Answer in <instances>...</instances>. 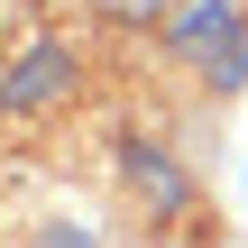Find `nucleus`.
Masks as SVG:
<instances>
[{
  "mask_svg": "<svg viewBox=\"0 0 248 248\" xmlns=\"http://www.w3.org/2000/svg\"><path fill=\"white\" fill-rule=\"evenodd\" d=\"M28 248H101V239H92L83 221H37V239H28Z\"/></svg>",
  "mask_w": 248,
  "mask_h": 248,
  "instance_id": "obj_3",
  "label": "nucleus"
},
{
  "mask_svg": "<svg viewBox=\"0 0 248 248\" xmlns=\"http://www.w3.org/2000/svg\"><path fill=\"white\" fill-rule=\"evenodd\" d=\"M110 18H156V9H184V0H101Z\"/></svg>",
  "mask_w": 248,
  "mask_h": 248,
  "instance_id": "obj_4",
  "label": "nucleus"
},
{
  "mask_svg": "<svg viewBox=\"0 0 248 248\" xmlns=\"http://www.w3.org/2000/svg\"><path fill=\"white\" fill-rule=\"evenodd\" d=\"M64 74H74V55H64V46H37V55H28V64L0 83V101H9V110H28V101H46Z\"/></svg>",
  "mask_w": 248,
  "mask_h": 248,
  "instance_id": "obj_2",
  "label": "nucleus"
},
{
  "mask_svg": "<svg viewBox=\"0 0 248 248\" xmlns=\"http://www.w3.org/2000/svg\"><path fill=\"white\" fill-rule=\"evenodd\" d=\"M166 55L221 101L248 92V0H184L166 18Z\"/></svg>",
  "mask_w": 248,
  "mask_h": 248,
  "instance_id": "obj_1",
  "label": "nucleus"
}]
</instances>
